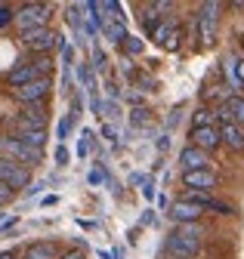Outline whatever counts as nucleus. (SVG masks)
<instances>
[{
  "label": "nucleus",
  "instance_id": "nucleus-17",
  "mask_svg": "<svg viewBox=\"0 0 244 259\" xmlns=\"http://www.w3.org/2000/svg\"><path fill=\"white\" fill-rule=\"evenodd\" d=\"M220 117H223V120H232V123H238V126H244V99H241V96H232V99H226Z\"/></svg>",
  "mask_w": 244,
  "mask_h": 259
},
{
  "label": "nucleus",
  "instance_id": "nucleus-11",
  "mask_svg": "<svg viewBox=\"0 0 244 259\" xmlns=\"http://www.w3.org/2000/svg\"><path fill=\"white\" fill-rule=\"evenodd\" d=\"M22 259H62L59 256V244L56 241H34V244H28Z\"/></svg>",
  "mask_w": 244,
  "mask_h": 259
},
{
  "label": "nucleus",
  "instance_id": "nucleus-16",
  "mask_svg": "<svg viewBox=\"0 0 244 259\" xmlns=\"http://www.w3.org/2000/svg\"><path fill=\"white\" fill-rule=\"evenodd\" d=\"M223 142L229 145V148H235V151H244V126H238V123H232V120H223Z\"/></svg>",
  "mask_w": 244,
  "mask_h": 259
},
{
  "label": "nucleus",
  "instance_id": "nucleus-26",
  "mask_svg": "<svg viewBox=\"0 0 244 259\" xmlns=\"http://www.w3.org/2000/svg\"><path fill=\"white\" fill-rule=\"evenodd\" d=\"M0 259H16V253H10V250H7V253H0Z\"/></svg>",
  "mask_w": 244,
  "mask_h": 259
},
{
  "label": "nucleus",
  "instance_id": "nucleus-24",
  "mask_svg": "<svg viewBox=\"0 0 244 259\" xmlns=\"http://www.w3.org/2000/svg\"><path fill=\"white\" fill-rule=\"evenodd\" d=\"M62 259H87V253H84V250H68Z\"/></svg>",
  "mask_w": 244,
  "mask_h": 259
},
{
  "label": "nucleus",
  "instance_id": "nucleus-23",
  "mask_svg": "<svg viewBox=\"0 0 244 259\" xmlns=\"http://www.w3.org/2000/svg\"><path fill=\"white\" fill-rule=\"evenodd\" d=\"M56 160H59V164H68V148H65V145H59V151H56Z\"/></svg>",
  "mask_w": 244,
  "mask_h": 259
},
{
  "label": "nucleus",
  "instance_id": "nucleus-13",
  "mask_svg": "<svg viewBox=\"0 0 244 259\" xmlns=\"http://www.w3.org/2000/svg\"><path fill=\"white\" fill-rule=\"evenodd\" d=\"M47 120H50V111L44 102H31V105H25L22 111V123L28 126H37V130H47Z\"/></svg>",
  "mask_w": 244,
  "mask_h": 259
},
{
  "label": "nucleus",
  "instance_id": "nucleus-21",
  "mask_svg": "<svg viewBox=\"0 0 244 259\" xmlns=\"http://www.w3.org/2000/svg\"><path fill=\"white\" fill-rule=\"evenodd\" d=\"M13 194H16V191H13L10 185L0 182V204H10V201H13Z\"/></svg>",
  "mask_w": 244,
  "mask_h": 259
},
{
  "label": "nucleus",
  "instance_id": "nucleus-20",
  "mask_svg": "<svg viewBox=\"0 0 244 259\" xmlns=\"http://www.w3.org/2000/svg\"><path fill=\"white\" fill-rule=\"evenodd\" d=\"M10 22H16V10H10V7L0 4V28H7Z\"/></svg>",
  "mask_w": 244,
  "mask_h": 259
},
{
  "label": "nucleus",
  "instance_id": "nucleus-3",
  "mask_svg": "<svg viewBox=\"0 0 244 259\" xmlns=\"http://www.w3.org/2000/svg\"><path fill=\"white\" fill-rule=\"evenodd\" d=\"M220 13H223V4H201V10H198V40L204 47H210L217 40Z\"/></svg>",
  "mask_w": 244,
  "mask_h": 259
},
{
  "label": "nucleus",
  "instance_id": "nucleus-22",
  "mask_svg": "<svg viewBox=\"0 0 244 259\" xmlns=\"http://www.w3.org/2000/svg\"><path fill=\"white\" fill-rule=\"evenodd\" d=\"M127 50L130 53H142V40L139 37H127Z\"/></svg>",
  "mask_w": 244,
  "mask_h": 259
},
{
  "label": "nucleus",
  "instance_id": "nucleus-9",
  "mask_svg": "<svg viewBox=\"0 0 244 259\" xmlns=\"http://www.w3.org/2000/svg\"><path fill=\"white\" fill-rule=\"evenodd\" d=\"M204 210L198 207V204H192V201H186V198H179L173 207H170V219L176 222V225H192V222H198V216H201Z\"/></svg>",
  "mask_w": 244,
  "mask_h": 259
},
{
  "label": "nucleus",
  "instance_id": "nucleus-8",
  "mask_svg": "<svg viewBox=\"0 0 244 259\" xmlns=\"http://www.w3.org/2000/svg\"><path fill=\"white\" fill-rule=\"evenodd\" d=\"M223 142V130L220 126H192V145L201 151H210Z\"/></svg>",
  "mask_w": 244,
  "mask_h": 259
},
{
  "label": "nucleus",
  "instance_id": "nucleus-27",
  "mask_svg": "<svg viewBox=\"0 0 244 259\" xmlns=\"http://www.w3.org/2000/svg\"><path fill=\"white\" fill-rule=\"evenodd\" d=\"M241 47H244V34H241Z\"/></svg>",
  "mask_w": 244,
  "mask_h": 259
},
{
  "label": "nucleus",
  "instance_id": "nucleus-25",
  "mask_svg": "<svg viewBox=\"0 0 244 259\" xmlns=\"http://www.w3.org/2000/svg\"><path fill=\"white\" fill-rule=\"evenodd\" d=\"M238 83H241V87H244V59H241V62H238Z\"/></svg>",
  "mask_w": 244,
  "mask_h": 259
},
{
  "label": "nucleus",
  "instance_id": "nucleus-10",
  "mask_svg": "<svg viewBox=\"0 0 244 259\" xmlns=\"http://www.w3.org/2000/svg\"><path fill=\"white\" fill-rule=\"evenodd\" d=\"M179 164H182V170H186V173H195V170H207L210 157H207V151H201V148L189 145L186 151L179 154Z\"/></svg>",
  "mask_w": 244,
  "mask_h": 259
},
{
  "label": "nucleus",
  "instance_id": "nucleus-12",
  "mask_svg": "<svg viewBox=\"0 0 244 259\" xmlns=\"http://www.w3.org/2000/svg\"><path fill=\"white\" fill-rule=\"evenodd\" d=\"M182 182H186V188H192V191H210V188H217V176H213L210 170L182 173Z\"/></svg>",
  "mask_w": 244,
  "mask_h": 259
},
{
  "label": "nucleus",
  "instance_id": "nucleus-6",
  "mask_svg": "<svg viewBox=\"0 0 244 259\" xmlns=\"http://www.w3.org/2000/svg\"><path fill=\"white\" fill-rule=\"evenodd\" d=\"M56 40H59V37L53 34L50 28H31V31H22V44H25L28 50H34V53H50Z\"/></svg>",
  "mask_w": 244,
  "mask_h": 259
},
{
  "label": "nucleus",
  "instance_id": "nucleus-15",
  "mask_svg": "<svg viewBox=\"0 0 244 259\" xmlns=\"http://www.w3.org/2000/svg\"><path fill=\"white\" fill-rule=\"evenodd\" d=\"M151 37H155L164 50H176V44H179V28L170 25V22H161L155 31H151Z\"/></svg>",
  "mask_w": 244,
  "mask_h": 259
},
{
  "label": "nucleus",
  "instance_id": "nucleus-1",
  "mask_svg": "<svg viewBox=\"0 0 244 259\" xmlns=\"http://www.w3.org/2000/svg\"><path fill=\"white\" fill-rule=\"evenodd\" d=\"M201 225L192 222V225H176V229L167 235L164 241V253L170 259H192L198 250H201Z\"/></svg>",
  "mask_w": 244,
  "mask_h": 259
},
{
  "label": "nucleus",
  "instance_id": "nucleus-14",
  "mask_svg": "<svg viewBox=\"0 0 244 259\" xmlns=\"http://www.w3.org/2000/svg\"><path fill=\"white\" fill-rule=\"evenodd\" d=\"M16 139H22L25 145H31V148H40V151H44V145H47V130L19 123V126H16Z\"/></svg>",
  "mask_w": 244,
  "mask_h": 259
},
{
  "label": "nucleus",
  "instance_id": "nucleus-5",
  "mask_svg": "<svg viewBox=\"0 0 244 259\" xmlns=\"http://www.w3.org/2000/svg\"><path fill=\"white\" fill-rule=\"evenodd\" d=\"M0 182L10 185L13 191L16 188H28L31 185V170L16 164V160H10V157H0Z\"/></svg>",
  "mask_w": 244,
  "mask_h": 259
},
{
  "label": "nucleus",
  "instance_id": "nucleus-7",
  "mask_svg": "<svg viewBox=\"0 0 244 259\" xmlns=\"http://www.w3.org/2000/svg\"><path fill=\"white\" fill-rule=\"evenodd\" d=\"M53 90V80L50 77H40V80H34V83H28V87H19V90H13V96L22 102V105H31V102H44V96Z\"/></svg>",
  "mask_w": 244,
  "mask_h": 259
},
{
  "label": "nucleus",
  "instance_id": "nucleus-18",
  "mask_svg": "<svg viewBox=\"0 0 244 259\" xmlns=\"http://www.w3.org/2000/svg\"><path fill=\"white\" fill-rule=\"evenodd\" d=\"M102 19H108V22H105V37H108L111 44H124V40L130 37L120 16H102Z\"/></svg>",
  "mask_w": 244,
  "mask_h": 259
},
{
  "label": "nucleus",
  "instance_id": "nucleus-19",
  "mask_svg": "<svg viewBox=\"0 0 244 259\" xmlns=\"http://www.w3.org/2000/svg\"><path fill=\"white\" fill-rule=\"evenodd\" d=\"M195 126H213V111L210 108H198L195 111Z\"/></svg>",
  "mask_w": 244,
  "mask_h": 259
},
{
  "label": "nucleus",
  "instance_id": "nucleus-2",
  "mask_svg": "<svg viewBox=\"0 0 244 259\" xmlns=\"http://www.w3.org/2000/svg\"><path fill=\"white\" fill-rule=\"evenodd\" d=\"M0 151H4L10 160H22V167H34V164H40V157H44L40 148L25 145L16 136H0Z\"/></svg>",
  "mask_w": 244,
  "mask_h": 259
},
{
  "label": "nucleus",
  "instance_id": "nucleus-4",
  "mask_svg": "<svg viewBox=\"0 0 244 259\" xmlns=\"http://www.w3.org/2000/svg\"><path fill=\"white\" fill-rule=\"evenodd\" d=\"M50 19V7L47 4H25L16 10V25L22 31H31V28H47Z\"/></svg>",
  "mask_w": 244,
  "mask_h": 259
}]
</instances>
